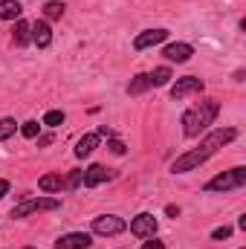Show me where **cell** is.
Here are the masks:
<instances>
[{"mask_svg": "<svg viewBox=\"0 0 246 249\" xmlns=\"http://www.w3.org/2000/svg\"><path fill=\"white\" fill-rule=\"evenodd\" d=\"M162 55H165V61L168 64H185V61H191L194 47H191V44H183V41H177V44H165Z\"/></svg>", "mask_w": 246, "mask_h": 249, "instance_id": "obj_10", "label": "cell"}, {"mask_svg": "<svg viewBox=\"0 0 246 249\" xmlns=\"http://www.w3.org/2000/svg\"><path fill=\"white\" fill-rule=\"evenodd\" d=\"M162 41H168V29H162V26L159 29H145V32H139L133 38V50L142 53V50H151V47H157Z\"/></svg>", "mask_w": 246, "mask_h": 249, "instance_id": "obj_9", "label": "cell"}, {"mask_svg": "<svg viewBox=\"0 0 246 249\" xmlns=\"http://www.w3.org/2000/svg\"><path fill=\"white\" fill-rule=\"evenodd\" d=\"M246 186V168L244 165H235L229 171H220L217 177H211L206 183V191H232V188H244Z\"/></svg>", "mask_w": 246, "mask_h": 249, "instance_id": "obj_4", "label": "cell"}, {"mask_svg": "<svg viewBox=\"0 0 246 249\" xmlns=\"http://www.w3.org/2000/svg\"><path fill=\"white\" fill-rule=\"evenodd\" d=\"M165 214H168V217H180V209H177V206H165Z\"/></svg>", "mask_w": 246, "mask_h": 249, "instance_id": "obj_27", "label": "cell"}, {"mask_svg": "<svg viewBox=\"0 0 246 249\" xmlns=\"http://www.w3.org/2000/svg\"><path fill=\"white\" fill-rule=\"evenodd\" d=\"M217 116H220V102L217 99H200L197 105H191L183 113V133L188 139H197L214 124Z\"/></svg>", "mask_w": 246, "mask_h": 249, "instance_id": "obj_2", "label": "cell"}, {"mask_svg": "<svg viewBox=\"0 0 246 249\" xmlns=\"http://www.w3.org/2000/svg\"><path fill=\"white\" fill-rule=\"evenodd\" d=\"M113 177H116V171H113V168L93 162V165H87V168L81 171V186H84V188H96V186H102V183H110Z\"/></svg>", "mask_w": 246, "mask_h": 249, "instance_id": "obj_7", "label": "cell"}, {"mask_svg": "<svg viewBox=\"0 0 246 249\" xmlns=\"http://www.w3.org/2000/svg\"><path fill=\"white\" fill-rule=\"evenodd\" d=\"M9 180H3V177H0V200H3V197H6V194H9Z\"/></svg>", "mask_w": 246, "mask_h": 249, "instance_id": "obj_26", "label": "cell"}, {"mask_svg": "<svg viewBox=\"0 0 246 249\" xmlns=\"http://www.w3.org/2000/svg\"><path fill=\"white\" fill-rule=\"evenodd\" d=\"M157 217L151 214V212H139L133 220H130V235L133 238H154L157 235Z\"/></svg>", "mask_w": 246, "mask_h": 249, "instance_id": "obj_8", "label": "cell"}, {"mask_svg": "<svg viewBox=\"0 0 246 249\" xmlns=\"http://www.w3.org/2000/svg\"><path fill=\"white\" fill-rule=\"evenodd\" d=\"M96 133H99V136H113V130H110V127H107V124H102V127H99V130H96Z\"/></svg>", "mask_w": 246, "mask_h": 249, "instance_id": "obj_28", "label": "cell"}, {"mask_svg": "<svg viewBox=\"0 0 246 249\" xmlns=\"http://www.w3.org/2000/svg\"><path fill=\"white\" fill-rule=\"evenodd\" d=\"M26 139H38V133H41V124H38V119H29V122H23L20 127H18Z\"/></svg>", "mask_w": 246, "mask_h": 249, "instance_id": "obj_21", "label": "cell"}, {"mask_svg": "<svg viewBox=\"0 0 246 249\" xmlns=\"http://www.w3.org/2000/svg\"><path fill=\"white\" fill-rule=\"evenodd\" d=\"M64 12H67V6L61 0H47L44 3V20H61Z\"/></svg>", "mask_w": 246, "mask_h": 249, "instance_id": "obj_18", "label": "cell"}, {"mask_svg": "<svg viewBox=\"0 0 246 249\" xmlns=\"http://www.w3.org/2000/svg\"><path fill=\"white\" fill-rule=\"evenodd\" d=\"M23 249H35V247H23Z\"/></svg>", "mask_w": 246, "mask_h": 249, "instance_id": "obj_29", "label": "cell"}, {"mask_svg": "<svg viewBox=\"0 0 246 249\" xmlns=\"http://www.w3.org/2000/svg\"><path fill=\"white\" fill-rule=\"evenodd\" d=\"M38 188L44 191V194H61L64 188H70L67 186V174H44L41 180H38Z\"/></svg>", "mask_w": 246, "mask_h": 249, "instance_id": "obj_13", "label": "cell"}, {"mask_svg": "<svg viewBox=\"0 0 246 249\" xmlns=\"http://www.w3.org/2000/svg\"><path fill=\"white\" fill-rule=\"evenodd\" d=\"M29 35H32V44H35L38 50H47V47L53 44V29H50L47 20H35V23H29Z\"/></svg>", "mask_w": 246, "mask_h": 249, "instance_id": "obj_12", "label": "cell"}, {"mask_svg": "<svg viewBox=\"0 0 246 249\" xmlns=\"http://www.w3.org/2000/svg\"><path fill=\"white\" fill-rule=\"evenodd\" d=\"M148 81L151 87H165L171 81V67H157L154 72H148Z\"/></svg>", "mask_w": 246, "mask_h": 249, "instance_id": "obj_19", "label": "cell"}, {"mask_svg": "<svg viewBox=\"0 0 246 249\" xmlns=\"http://www.w3.org/2000/svg\"><path fill=\"white\" fill-rule=\"evenodd\" d=\"M107 148H110L116 157H122L124 151H127V148H124V142H119V139H110V142H107Z\"/></svg>", "mask_w": 246, "mask_h": 249, "instance_id": "obj_24", "label": "cell"}, {"mask_svg": "<svg viewBox=\"0 0 246 249\" xmlns=\"http://www.w3.org/2000/svg\"><path fill=\"white\" fill-rule=\"evenodd\" d=\"M241 249H246V247H241Z\"/></svg>", "mask_w": 246, "mask_h": 249, "instance_id": "obj_30", "label": "cell"}, {"mask_svg": "<svg viewBox=\"0 0 246 249\" xmlns=\"http://www.w3.org/2000/svg\"><path fill=\"white\" fill-rule=\"evenodd\" d=\"M41 124H47V127H58V124H64V113L61 110H47L44 119H41Z\"/></svg>", "mask_w": 246, "mask_h": 249, "instance_id": "obj_22", "label": "cell"}, {"mask_svg": "<svg viewBox=\"0 0 246 249\" xmlns=\"http://www.w3.org/2000/svg\"><path fill=\"white\" fill-rule=\"evenodd\" d=\"M142 249H165V244H162V241H157V238H151V241H145V244H142Z\"/></svg>", "mask_w": 246, "mask_h": 249, "instance_id": "obj_25", "label": "cell"}, {"mask_svg": "<svg viewBox=\"0 0 246 249\" xmlns=\"http://www.w3.org/2000/svg\"><path fill=\"white\" fill-rule=\"evenodd\" d=\"M93 247V235L87 232H70V235H61L55 241V249H90Z\"/></svg>", "mask_w": 246, "mask_h": 249, "instance_id": "obj_11", "label": "cell"}, {"mask_svg": "<svg viewBox=\"0 0 246 249\" xmlns=\"http://www.w3.org/2000/svg\"><path fill=\"white\" fill-rule=\"evenodd\" d=\"M12 44H15V47H26V44H32V35H29V20H23V18H18V20H15Z\"/></svg>", "mask_w": 246, "mask_h": 249, "instance_id": "obj_15", "label": "cell"}, {"mask_svg": "<svg viewBox=\"0 0 246 249\" xmlns=\"http://www.w3.org/2000/svg\"><path fill=\"white\" fill-rule=\"evenodd\" d=\"M151 90V81H148V72H136L127 84V96H142Z\"/></svg>", "mask_w": 246, "mask_h": 249, "instance_id": "obj_17", "label": "cell"}, {"mask_svg": "<svg viewBox=\"0 0 246 249\" xmlns=\"http://www.w3.org/2000/svg\"><path fill=\"white\" fill-rule=\"evenodd\" d=\"M122 232H127V223L119 214H99V217H93V235H99V238H116Z\"/></svg>", "mask_w": 246, "mask_h": 249, "instance_id": "obj_5", "label": "cell"}, {"mask_svg": "<svg viewBox=\"0 0 246 249\" xmlns=\"http://www.w3.org/2000/svg\"><path fill=\"white\" fill-rule=\"evenodd\" d=\"M226 238H232V226H217L211 232V241H226Z\"/></svg>", "mask_w": 246, "mask_h": 249, "instance_id": "obj_23", "label": "cell"}, {"mask_svg": "<svg viewBox=\"0 0 246 249\" xmlns=\"http://www.w3.org/2000/svg\"><path fill=\"white\" fill-rule=\"evenodd\" d=\"M18 127H20V124L15 122L12 116H3V119H0V142H6L9 136H15V130H18Z\"/></svg>", "mask_w": 246, "mask_h": 249, "instance_id": "obj_20", "label": "cell"}, {"mask_svg": "<svg viewBox=\"0 0 246 249\" xmlns=\"http://www.w3.org/2000/svg\"><path fill=\"white\" fill-rule=\"evenodd\" d=\"M23 15L20 0H0V20H18Z\"/></svg>", "mask_w": 246, "mask_h": 249, "instance_id": "obj_16", "label": "cell"}, {"mask_svg": "<svg viewBox=\"0 0 246 249\" xmlns=\"http://www.w3.org/2000/svg\"><path fill=\"white\" fill-rule=\"evenodd\" d=\"M203 90H206V81L200 75H183L171 84V99L180 102L185 96H194V93H203Z\"/></svg>", "mask_w": 246, "mask_h": 249, "instance_id": "obj_6", "label": "cell"}, {"mask_svg": "<svg viewBox=\"0 0 246 249\" xmlns=\"http://www.w3.org/2000/svg\"><path fill=\"white\" fill-rule=\"evenodd\" d=\"M58 209H61V200L44 194V197H29V200L18 203V206L9 212V217H12V220H26V217H32V214H41V212H58Z\"/></svg>", "mask_w": 246, "mask_h": 249, "instance_id": "obj_3", "label": "cell"}, {"mask_svg": "<svg viewBox=\"0 0 246 249\" xmlns=\"http://www.w3.org/2000/svg\"><path fill=\"white\" fill-rule=\"evenodd\" d=\"M99 139H102L99 133H84V136H81V139L75 142V157H78V160L90 157V154H93V151L99 148Z\"/></svg>", "mask_w": 246, "mask_h": 249, "instance_id": "obj_14", "label": "cell"}, {"mask_svg": "<svg viewBox=\"0 0 246 249\" xmlns=\"http://www.w3.org/2000/svg\"><path fill=\"white\" fill-rule=\"evenodd\" d=\"M235 139H238V130H235V127H214V130H209V133L200 139L197 148L180 154V157L171 162V171H174V174H185V171H194V168L206 165L223 145H229V142H235Z\"/></svg>", "mask_w": 246, "mask_h": 249, "instance_id": "obj_1", "label": "cell"}]
</instances>
